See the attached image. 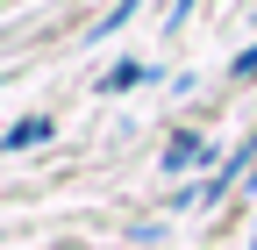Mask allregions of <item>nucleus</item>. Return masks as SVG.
Returning <instances> with one entry per match:
<instances>
[{"label": "nucleus", "instance_id": "nucleus-2", "mask_svg": "<svg viewBox=\"0 0 257 250\" xmlns=\"http://www.w3.org/2000/svg\"><path fill=\"white\" fill-rule=\"evenodd\" d=\"M236 72H243V79H250V72H257V50H243V57H236Z\"/></svg>", "mask_w": 257, "mask_h": 250}, {"label": "nucleus", "instance_id": "nucleus-3", "mask_svg": "<svg viewBox=\"0 0 257 250\" xmlns=\"http://www.w3.org/2000/svg\"><path fill=\"white\" fill-rule=\"evenodd\" d=\"M186 15H193V0H179V8H172V22H186Z\"/></svg>", "mask_w": 257, "mask_h": 250}, {"label": "nucleus", "instance_id": "nucleus-1", "mask_svg": "<svg viewBox=\"0 0 257 250\" xmlns=\"http://www.w3.org/2000/svg\"><path fill=\"white\" fill-rule=\"evenodd\" d=\"M128 15H136V0H114V8H107V15H100V36H107V29H121V22H128Z\"/></svg>", "mask_w": 257, "mask_h": 250}]
</instances>
